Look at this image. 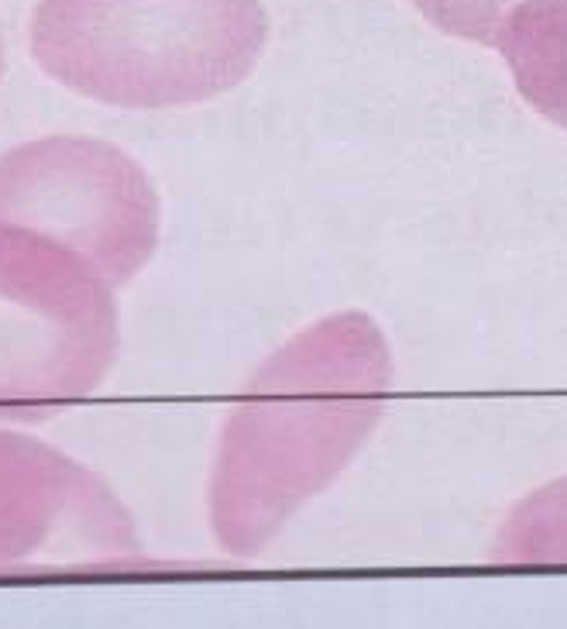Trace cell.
I'll list each match as a JSON object with an SVG mask.
<instances>
[{
	"label": "cell",
	"mask_w": 567,
	"mask_h": 629,
	"mask_svg": "<svg viewBox=\"0 0 567 629\" xmlns=\"http://www.w3.org/2000/svg\"><path fill=\"white\" fill-rule=\"evenodd\" d=\"M145 564L135 516L97 471L0 430V575Z\"/></svg>",
	"instance_id": "5"
},
{
	"label": "cell",
	"mask_w": 567,
	"mask_h": 629,
	"mask_svg": "<svg viewBox=\"0 0 567 629\" xmlns=\"http://www.w3.org/2000/svg\"><path fill=\"white\" fill-rule=\"evenodd\" d=\"M159 214L148 172L107 141L55 135L0 155V224L73 251L110 289L155 255Z\"/></svg>",
	"instance_id": "4"
},
{
	"label": "cell",
	"mask_w": 567,
	"mask_h": 629,
	"mask_svg": "<svg viewBox=\"0 0 567 629\" xmlns=\"http://www.w3.org/2000/svg\"><path fill=\"white\" fill-rule=\"evenodd\" d=\"M117 348L114 289L73 251L0 224V420L42 423L76 406Z\"/></svg>",
	"instance_id": "3"
},
{
	"label": "cell",
	"mask_w": 567,
	"mask_h": 629,
	"mask_svg": "<svg viewBox=\"0 0 567 629\" xmlns=\"http://www.w3.org/2000/svg\"><path fill=\"white\" fill-rule=\"evenodd\" d=\"M269 38L258 0H38L31 55L66 90L128 110L214 100Z\"/></svg>",
	"instance_id": "2"
},
{
	"label": "cell",
	"mask_w": 567,
	"mask_h": 629,
	"mask_svg": "<svg viewBox=\"0 0 567 629\" xmlns=\"http://www.w3.org/2000/svg\"><path fill=\"white\" fill-rule=\"evenodd\" d=\"M0 73H4V42H0Z\"/></svg>",
	"instance_id": "9"
},
{
	"label": "cell",
	"mask_w": 567,
	"mask_h": 629,
	"mask_svg": "<svg viewBox=\"0 0 567 629\" xmlns=\"http://www.w3.org/2000/svg\"><path fill=\"white\" fill-rule=\"evenodd\" d=\"M430 25L478 45H499L506 21L526 0H409Z\"/></svg>",
	"instance_id": "8"
},
{
	"label": "cell",
	"mask_w": 567,
	"mask_h": 629,
	"mask_svg": "<svg viewBox=\"0 0 567 629\" xmlns=\"http://www.w3.org/2000/svg\"><path fill=\"white\" fill-rule=\"evenodd\" d=\"M392 351L368 313L299 330L234 399L210 475V526L227 554L251 557L365 447L392 396Z\"/></svg>",
	"instance_id": "1"
},
{
	"label": "cell",
	"mask_w": 567,
	"mask_h": 629,
	"mask_svg": "<svg viewBox=\"0 0 567 629\" xmlns=\"http://www.w3.org/2000/svg\"><path fill=\"white\" fill-rule=\"evenodd\" d=\"M492 564H567V478L530 492L492 540Z\"/></svg>",
	"instance_id": "7"
},
{
	"label": "cell",
	"mask_w": 567,
	"mask_h": 629,
	"mask_svg": "<svg viewBox=\"0 0 567 629\" xmlns=\"http://www.w3.org/2000/svg\"><path fill=\"white\" fill-rule=\"evenodd\" d=\"M519 97L567 131V0H526L499 45Z\"/></svg>",
	"instance_id": "6"
}]
</instances>
